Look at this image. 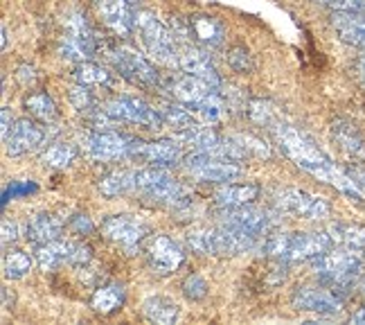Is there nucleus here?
<instances>
[{
  "label": "nucleus",
  "instance_id": "1",
  "mask_svg": "<svg viewBox=\"0 0 365 325\" xmlns=\"http://www.w3.org/2000/svg\"><path fill=\"white\" fill-rule=\"evenodd\" d=\"M271 131H273L275 143L279 149H282L284 156L296 163L300 169H304V172H309L322 183H331V186L339 188L352 201L363 199V190L352 181V176L347 174V169H341L339 165H334V161L327 156V154L322 151L304 131H300L298 126L287 124V122H277Z\"/></svg>",
  "mask_w": 365,
  "mask_h": 325
},
{
  "label": "nucleus",
  "instance_id": "2",
  "mask_svg": "<svg viewBox=\"0 0 365 325\" xmlns=\"http://www.w3.org/2000/svg\"><path fill=\"white\" fill-rule=\"evenodd\" d=\"M163 89L174 97V102L190 109L205 124H219L226 118V102L221 100L217 89L196 79L187 73L170 75L163 81Z\"/></svg>",
  "mask_w": 365,
  "mask_h": 325
},
{
  "label": "nucleus",
  "instance_id": "3",
  "mask_svg": "<svg viewBox=\"0 0 365 325\" xmlns=\"http://www.w3.org/2000/svg\"><path fill=\"white\" fill-rule=\"evenodd\" d=\"M135 192L153 206H163L172 213H185L194 206V194L163 167H145L135 172Z\"/></svg>",
  "mask_w": 365,
  "mask_h": 325
},
{
  "label": "nucleus",
  "instance_id": "4",
  "mask_svg": "<svg viewBox=\"0 0 365 325\" xmlns=\"http://www.w3.org/2000/svg\"><path fill=\"white\" fill-rule=\"evenodd\" d=\"M334 246L327 231L316 233H271L262 242L264 256L287 264L312 262Z\"/></svg>",
  "mask_w": 365,
  "mask_h": 325
},
{
  "label": "nucleus",
  "instance_id": "5",
  "mask_svg": "<svg viewBox=\"0 0 365 325\" xmlns=\"http://www.w3.org/2000/svg\"><path fill=\"white\" fill-rule=\"evenodd\" d=\"M363 262L365 253L354 251V249H329L322 256L312 260V269L316 274V280L320 285L336 289L341 296L359 280L363 274Z\"/></svg>",
  "mask_w": 365,
  "mask_h": 325
},
{
  "label": "nucleus",
  "instance_id": "6",
  "mask_svg": "<svg viewBox=\"0 0 365 325\" xmlns=\"http://www.w3.org/2000/svg\"><path fill=\"white\" fill-rule=\"evenodd\" d=\"M187 249L196 256H215V258H230L240 256L259 244V239L250 237L232 226L219 224L215 229H196L185 235Z\"/></svg>",
  "mask_w": 365,
  "mask_h": 325
},
{
  "label": "nucleus",
  "instance_id": "7",
  "mask_svg": "<svg viewBox=\"0 0 365 325\" xmlns=\"http://www.w3.org/2000/svg\"><path fill=\"white\" fill-rule=\"evenodd\" d=\"M133 34L138 39L140 48L151 61L165 64V66H178V46L172 27H167L156 14L140 9L135 11V27Z\"/></svg>",
  "mask_w": 365,
  "mask_h": 325
},
{
  "label": "nucleus",
  "instance_id": "8",
  "mask_svg": "<svg viewBox=\"0 0 365 325\" xmlns=\"http://www.w3.org/2000/svg\"><path fill=\"white\" fill-rule=\"evenodd\" d=\"M97 36L91 23L86 21L81 11L73 9L63 16V30L59 36V54L66 61H88L97 54Z\"/></svg>",
  "mask_w": 365,
  "mask_h": 325
},
{
  "label": "nucleus",
  "instance_id": "9",
  "mask_svg": "<svg viewBox=\"0 0 365 325\" xmlns=\"http://www.w3.org/2000/svg\"><path fill=\"white\" fill-rule=\"evenodd\" d=\"M106 59L110 68L115 70V75L126 79L131 86L145 89V91H153L163 86V79L158 75L156 66H153L145 54L129 50V48H108Z\"/></svg>",
  "mask_w": 365,
  "mask_h": 325
},
{
  "label": "nucleus",
  "instance_id": "10",
  "mask_svg": "<svg viewBox=\"0 0 365 325\" xmlns=\"http://www.w3.org/2000/svg\"><path fill=\"white\" fill-rule=\"evenodd\" d=\"M271 204L282 215L300 217L309 221H322L331 215V206L322 196H316L300 188H277L271 196Z\"/></svg>",
  "mask_w": 365,
  "mask_h": 325
},
{
  "label": "nucleus",
  "instance_id": "11",
  "mask_svg": "<svg viewBox=\"0 0 365 325\" xmlns=\"http://www.w3.org/2000/svg\"><path fill=\"white\" fill-rule=\"evenodd\" d=\"M279 217H282L279 210L255 208L250 204V206H240V208H221L219 224L232 226V229L264 242V239L275 231V226L279 224Z\"/></svg>",
  "mask_w": 365,
  "mask_h": 325
},
{
  "label": "nucleus",
  "instance_id": "12",
  "mask_svg": "<svg viewBox=\"0 0 365 325\" xmlns=\"http://www.w3.org/2000/svg\"><path fill=\"white\" fill-rule=\"evenodd\" d=\"M180 165L187 172V176L201 183H228L244 174V167L237 161L221 159V156H215V154L199 151V149L187 154Z\"/></svg>",
  "mask_w": 365,
  "mask_h": 325
},
{
  "label": "nucleus",
  "instance_id": "13",
  "mask_svg": "<svg viewBox=\"0 0 365 325\" xmlns=\"http://www.w3.org/2000/svg\"><path fill=\"white\" fill-rule=\"evenodd\" d=\"M140 140L135 136L122 134L115 129H104V131H91L83 138V149L86 156L95 163H110L118 159H131L135 145Z\"/></svg>",
  "mask_w": 365,
  "mask_h": 325
},
{
  "label": "nucleus",
  "instance_id": "14",
  "mask_svg": "<svg viewBox=\"0 0 365 325\" xmlns=\"http://www.w3.org/2000/svg\"><path fill=\"white\" fill-rule=\"evenodd\" d=\"M102 235L118 246H122L129 256L143 249L145 239L151 235V229L131 215H113L102 221Z\"/></svg>",
  "mask_w": 365,
  "mask_h": 325
},
{
  "label": "nucleus",
  "instance_id": "15",
  "mask_svg": "<svg viewBox=\"0 0 365 325\" xmlns=\"http://www.w3.org/2000/svg\"><path fill=\"white\" fill-rule=\"evenodd\" d=\"M104 111L118 122L122 120V122L140 124L145 129H160V126H165L160 111L147 104L145 100H140V97H129V95L113 97V100H108L104 104Z\"/></svg>",
  "mask_w": 365,
  "mask_h": 325
},
{
  "label": "nucleus",
  "instance_id": "16",
  "mask_svg": "<svg viewBox=\"0 0 365 325\" xmlns=\"http://www.w3.org/2000/svg\"><path fill=\"white\" fill-rule=\"evenodd\" d=\"M291 305L293 309H298V312L331 316V314H339L343 309V296L331 287L320 285V282H318V287L300 285L291 294Z\"/></svg>",
  "mask_w": 365,
  "mask_h": 325
},
{
  "label": "nucleus",
  "instance_id": "17",
  "mask_svg": "<svg viewBox=\"0 0 365 325\" xmlns=\"http://www.w3.org/2000/svg\"><path fill=\"white\" fill-rule=\"evenodd\" d=\"M329 138L336 151H339L345 161L354 165L365 163V136L361 134V129L354 122H349L345 118L334 120L329 126Z\"/></svg>",
  "mask_w": 365,
  "mask_h": 325
},
{
  "label": "nucleus",
  "instance_id": "18",
  "mask_svg": "<svg viewBox=\"0 0 365 325\" xmlns=\"http://www.w3.org/2000/svg\"><path fill=\"white\" fill-rule=\"evenodd\" d=\"M131 159H140L143 163L151 167H176L182 163L185 154H182V145L178 138H158L151 140V143H140L135 145V151Z\"/></svg>",
  "mask_w": 365,
  "mask_h": 325
},
{
  "label": "nucleus",
  "instance_id": "19",
  "mask_svg": "<svg viewBox=\"0 0 365 325\" xmlns=\"http://www.w3.org/2000/svg\"><path fill=\"white\" fill-rule=\"evenodd\" d=\"M178 68L182 70V73H187L196 79L210 84V86L217 89V91H221V86H223V79L219 75V70L212 64V59H210L205 48L185 44L178 50Z\"/></svg>",
  "mask_w": 365,
  "mask_h": 325
},
{
  "label": "nucleus",
  "instance_id": "20",
  "mask_svg": "<svg viewBox=\"0 0 365 325\" xmlns=\"http://www.w3.org/2000/svg\"><path fill=\"white\" fill-rule=\"evenodd\" d=\"M147 260H149L151 271L156 276H170L178 271L180 264L185 262V251L167 235H156L149 239Z\"/></svg>",
  "mask_w": 365,
  "mask_h": 325
},
{
  "label": "nucleus",
  "instance_id": "21",
  "mask_svg": "<svg viewBox=\"0 0 365 325\" xmlns=\"http://www.w3.org/2000/svg\"><path fill=\"white\" fill-rule=\"evenodd\" d=\"M97 11L104 25L118 39L133 36L135 27V9L131 0H97Z\"/></svg>",
  "mask_w": 365,
  "mask_h": 325
},
{
  "label": "nucleus",
  "instance_id": "22",
  "mask_svg": "<svg viewBox=\"0 0 365 325\" xmlns=\"http://www.w3.org/2000/svg\"><path fill=\"white\" fill-rule=\"evenodd\" d=\"M46 138H48V131L36 120L23 118L14 124L11 134L5 140V149L9 156H25V154H30L43 145Z\"/></svg>",
  "mask_w": 365,
  "mask_h": 325
},
{
  "label": "nucleus",
  "instance_id": "23",
  "mask_svg": "<svg viewBox=\"0 0 365 325\" xmlns=\"http://www.w3.org/2000/svg\"><path fill=\"white\" fill-rule=\"evenodd\" d=\"M331 27L343 44L365 54V16L363 11H334Z\"/></svg>",
  "mask_w": 365,
  "mask_h": 325
},
{
  "label": "nucleus",
  "instance_id": "24",
  "mask_svg": "<svg viewBox=\"0 0 365 325\" xmlns=\"http://www.w3.org/2000/svg\"><path fill=\"white\" fill-rule=\"evenodd\" d=\"M187 30H190V41H194L196 46H201L205 50H215L223 46L226 39V30L223 25L207 14H194L187 19Z\"/></svg>",
  "mask_w": 365,
  "mask_h": 325
},
{
  "label": "nucleus",
  "instance_id": "25",
  "mask_svg": "<svg viewBox=\"0 0 365 325\" xmlns=\"http://www.w3.org/2000/svg\"><path fill=\"white\" fill-rule=\"evenodd\" d=\"M63 229H66V221L61 217L52 215V213H38L27 219L25 237L30 239L32 244L41 246V244L54 242V239H61Z\"/></svg>",
  "mask_w": 365,
  "mask_h": 325
},
{
  "label": "nucleus",
  "instance_id": "26",
  "mask_svg": "<svg viewBox=\"0 0 365 325\" xmlns=\"http://www.w3.org/2000/svg\"><path fill=\"white\" fill-rule=\"evenodd\" d=\"M262 188L257 183H223L215 190V204L219 208H240L250 206L259 199Z\"/></svg>",
  "mask_w": 365,
  "mask_h": 325
},
{
  "label": "nucleus",
  "instance_id": "27",
  "mask_svg": "<svg viewBox=\"0 0 365 325\" xmlns=\"http://www.w3.org/2000/svg\"><path fill=\"white\" fill-rule=\"evenodd\" d=\"M334 246H345L354 251H365V224L354 221H334L327 229Z\"/></svg>",
  "mask_w": 365,
  "mask_h": 325
},
{
  "label": "nucleus",
  "instance_id": "28",
  "mask_svg": "<svg viewBox=\"0 0 365 325\" xmlns=\"http://www.w3.org/2000/svg\"><path fill=\"white\" fill-rule=\"evenodd\" d=\"M70 249H73V242H68V239H54V242L41 244L36 249V262L41 271H54L61 264H70Z\"/></svg>",
  "mask_w": 365,
  "mask_h": 325
},
{
  "label": "nucleus",
  "instance_id": "29",
  "mask_svg": "<svg viewBox=\"0 0 365 325\" xmlns=\"http://www.w3.org/2000/svg\"><path fill=\"white\" fill-rule=\"evenodd\" d=\"M124 301H126V294H124L122 285H104L100 289H95L93 299H91V307L97 314L110 316V314L120 312Z\"/></svg>",
  "mask_w": 365,
  "mask_h": 325
},
{
  "label": "nucleus",
  "instance_id": "30",
  "mask_svg": "<svg viewBox=\"0 0 365 325\" xmlns=\"http://www.w3.org/2000/svg\"><path fill=\"white\" fill-rule=\"evenodd\" d=\"M143 314L151 323H160V325H170L178 321L180 309L174 301L165 299V296H151L143 303Z\"/></svg>",
  "mask_w": 365,
  "mask_h": 325
},
{
  "label": "nucleus",
  "instance_id": "31",
  "mask_svg": "<svg viewBox=\"0 0 365 325\" xmlns=\"http://www.w3.org/2000/svg\"><path fill=\"white\" fill-rule=\"evenodd\" d=\"M100 192L108 199L135 192V172H131V169H113V172L104 174L100 179Z\"/></svg>",
  "mask_w": 365,
  "mask_h": 325
},
{
  "label": "nucleus",
  "instance_id": "32",
  "mask_svg": "<svg viewBox=\"0 0 365 325\" xmlns=\"http://www.w3.org/2000/svg\"><path fill=\"white\" fill-rule=\"evenodd\" d=\"M73 79L88 89H108L113 84V75L104 66H97L93 61L77 64V68L73 70Z\"/></svg>",
  "mask_w": 365,
  "mask_h": 325
},
{
  "label": "nucleus",
  "instance_id": "33",
  "mask_svg": "<svg viewBox=\"0 0 365 325\" xmlns=\"http://www.w3.org/2000/svg\"><path fill=\"white\" fill-rule=\"evenodd\" d=\"M25 109L38 122H54L59 116L57 104H54L52 97L48 93H43V91H36V93L27 95L25 97Z\"/></svg>",
  "mask_w": 365,
  "mask_h": 325
},
{
  "label": "nucleus",
  "instance_id": "34",
  "mask_svg": "<svg viewBox=\"0 0 365 325\" xmlns=\"http://www.w3.org/2000/svg\"><path fill=\"white\" fill-rule=\"evenodd\" d=\"M79 156V149L73 143H54L50 145L43 154H41V165L52 167V169H63L68 165H73L75 159Z\"/></svg>",
  "mask_w": 365,
  "mask_h": 325
},
{
  "label": "nucleus",
  "instance_id": "35",
  "mask_svg": "<svg viewBox=\"0 0 365 325\" xmlns=\"http://www.w3.org/2000/svg\"><path fill=\"white\" fill-rule=\"evenodd\" d=\"M32 256L21 249H7L3 256V271L7 280H21L32 271Z\"/></svg>",
  "mask_w": 365,
  "mask_h": 325
},
{
  "label": "nucleus",
  "instance_id": "36",
  "mask_svg": "<svg viewBox=\"0 0 365 325\" xmlns=\"http://www.w3.org/2000/svg\"><path fill=\"white\" fill-rule=\"evenodd\" d=\"M160 116L165 120V126H172L174 131H187L192 129V126H196L199 122H196V118L192 116V111L185 109L182 104L178 102H170V104H163L160 109Z\"/></svg>",
  "mask_w": 365,
  "mask_h": 325
},
{
  "label": "nucleus",
  "instance_id": "37",
  "mask_svg": "<svg viewBox=\"0 0 365 325\" xmlns=\"http://www.w3.org/2000/svg\"><path fill=\"white\" fill-rule=\"evenodd\" d=\"M248 111V118L255 122V124H262V126H269V129H273V126L277 122H282V118H279V111L271 104V102H264V100H252L248 102L246 106Z\"/></svg>",
  "mask_w": 365,
  "mask_h": 325
},
{
  "label": "nucleus",
  "instance_id": "38",
  "mask_svg": "<svg viewBox=\"0 0 365 325\" xmlns=\"http://www.w3.org/2000/svg\"><path fill=\"white\" fill-rule=\"evenodd\" d=\"M70 104H73L79 113H93L95 106H97V97L93 95V91L88 86H83V84H75L73 89H70Z\"/></svg>",
  "mask_w": 365,
  "mask_h": 325
},
{
  "label": "nucleus",
  "instance_id": "39",
  "mask_svg": "<svg viewBox=\"0 0 365 325\" xmlns=\"http://www.w3.org/2000/svg\"><path fill=\"white\" fill-rule=\"evenodd\" d=\"M182 296H185L187 301L196 303V301H203L207 296V282L199 276V274H190L185 280H182Z\"/></svg>",
  "mask_w": 365,
  "mask_h": 325
},
{
  "label": "nucleus",
  "instance_id": "40",
  "mask_svg": "<svg viewBox=\"0 0 365 325\" xmlns=\"http://www.w3.org/2000/svg\"><path fill=\"white\" fill-rule=\"evenodd\" d=\"M228 64L235 73H250L252 70V59H250V52L242 46H235L228 52Z\"/></svg>",
  "mask_w": 365,
  "mask_h": 325
},
{
  "label": "nucleus",
  "instance_id": "41",
  "mask_svg": "<svg viewBox=\"0 0 365 325\" xmlns=\"http://www.w3.org/2000/svg\"><path fill=\"white\" fill-rule=\"evenodd\" d=\"M316 3L331 11H363L365 9V0H316Z\"/></svg>",
  "mask_w": 365,
  "mask_h": 325
},
{
  "label": "nucleus",
  "instance_id": "42",
  "mask_svg": "<svg viewBox=\"0 0 365 325\" xmlns=\"http://www.w3.org/2000/svg\"><path fill=\"white\" fill-rule=\"evenodd\" d=\"M93 260V251L88 244L83 242H73V249H70V264L75 266H86Z\"/></svg>",
  "mask_w": 365,
  "mask_h": 325
},
{
  "label": "nucleus",
  "instance_id": "43",
  "mask_svg": "<svg viewBox=\"0 0 365 325\" xmlns=\"http://www.w3.org/2000/svg\"><path fill=\"white\" fill-rule=\"evenodd\" d=\"M68 226H70V231L77 233V235H93V233H95V224H93V219H91L88 215H81V213H77V215L70 217Z\"/></svg>",
  "mask_w": 365,
  "mask_h": 325
},
{
  "label": "nucleus",
  "instance_id": "44",
  "mask_svg": "<svg viewBox=\"0 0 365 325\" xmlns=\"http://www.w3.org/2000/svg\"><path fill=\"white\" fill-rule=\"evenodd\" d=\"M19 224L14 219H3V246L7 249L9 244H16L19 242Z\"/></svg>",
  "mask_w": 365,
  "mask_h": 325
},
{
  "label": "nucleus",
  "instance_id": "45",
  "mask_svg": "<svg viewBox=\"0 0 365 325\" xmlns=\"http://www.w3.org/2000/svg\"><path fill=\"white\" fill-rule=\"evenodd\" d=\"M14 116H11V111H9V106H3V143L7 140V136L11 134V129H14Z\"/></svg>",
  "mask_w": 365,
  "mask_h": 325
},
{
  "label": "nucleus",
  "instance_id": "46",
  "mask_svg": "<svg viewBox=\"0 0 365 325\" xmlns=\"http://www.w3.org/2000/svg\"><path fill=\"white\" fill-rule=\"evenodd\" d=\"M16 75H19V79H21L23 86H30V84H34V81H36L34 68H30V66H21Z\"/></svg>",
  "mask_w": 365,
  "mask_h": 325
},
{
  "label": "nucleus",
  "instance_id": "47",
  "mask_svg": "<svg viewBox=\"0 0 365 325\" xmlns=\"http://www.w3.org/2000/svg\"><path fill=\"white\" fill-rule=\"evenodd\" d=\"M347 174L352 176V181L365 192V169L363 167H354V169H347Z\"/></svg>",
  "mask_w": 365,
  "mask_h": 325
},
{
  "label": "nucleus",
  "instance_id": "48",
  "mask_svg": "<svg viewBox=\"0 0 365 325\" xmlns=\"http://www.w3.org/2000/svg\"><path fill=\"white\" fill-rule=\"evenodd\" d=\"M354 70H356V77H359V81L365 86V54H361L359 59H356V64H354Z\"/></svg>",
  "mask_w": 365,
  "mask_h": 325
},
{
  "label": "nucleus",
  "instance_id": "49",
  "mask_svg": "<svg viewBox=\"0 0 365 325\" xmlns=\"http://www.w3.org/2000/svg\"><path fill=\"white\" fill-rule=\"evenodd\" d=\"M14 294H9V289H3V307L5 309H14Z\"/></svg>",
  "mask_w": 365,
  "mask_h": 325
},
{
  "label": "nucleus",
  "instance_id": "50",
  "mask_svg": "<svg viewBox=\"0 0 365 325\" xmlns=\"http://www.w3.org/2000/svg\"><path fill=\"white\" fill-rule=\"evenodd\" d=\"M349 323H359V325H365V307L359 309V312L352 314V319H349Z\"/></svg>",
  "mask_w": 365,
  "mask_h": 325
},
{
  "label": "nucleus",
  "instance_id": "51",
  "mask_svg": "<svg viewBox=\"0 0 365 325\" xmlns=\"http://www.w3.org/2000/svg\"><path fill=\"white\" fill-rule=\"evenodd\" d=\"M7 44H9V32H7V25L3 23V50H7Z\"/></svg>",
  "mask_w": 365,
  "mask_h": 325
},
{
  "label": "nucleus",
  "instance_id": "52",
  "mask_svg": "<svg viewBox=\"0 0 365 325\" xmlns=\"http://www.w3.org/2000/svg\"><path fill=\"white\" fill-rule=\"evenodd\" d=\"M363 289H365V285H363Z\"/></svg>",
  "mask_w": 365,
  "mask_h": 325
},
{
  "label": "nucleus",
  "instance_id": "53",
  "mask_svg": "<svg viewBox=\"0 0 365 325\" xmlns=\"http://www.w3.org/2000/svg\"><path fill=\"white\" fill-rule=\"evenodd\" d=\"M363 253H365V251H363Z\"/></svg>",
  "mask_w": 365,
  "mask_h": 325
}]
</instances>
